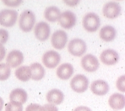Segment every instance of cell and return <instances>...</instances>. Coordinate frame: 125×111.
Here are the masks:
<instances>
[{
  "instance_id": "1",
  "label": "cell",
  "mask_w": 125,
  "mask_h": 111,
  "mask_svg": "<svg viewBox=\"0 0 125 111\" xmlns=\"http://www.w3.org/2000/svg\"><path fill=\"white\" fill-rule=\"evenodd\" d=\"M35 22V15L30 10H24L20 15L19 25L21 30L29 32L32 30Z\"/></svg>"
},
{
  "instance_id": "2",
  "label": "cell",
  "mask_w": 125,
  "mask_h": 111,
  "mask_svg": "<svg viewBox=\"0 0 125 111\" xmlns=\"http://www.w3.org/2000/svg\"><path fill=\"white\" fill-rule=\"evenodd\" d=\"M101 25V20L96 13L90 12L86 14L83 19V25L86 30L94 32L97 30Z\"/></svg>"
},
{
  "instance_id": "3",
  "label": "cell",
  "mask_w": 125,
  "mask_h": 111,
  "mask_svg": "<svg viewBox=\"0 0 125 111\" xmlns=\"http://www.w3.org/2000/svg\"><path fill=\"white\" fill-rule=\"evenodd\" d=\"M18 18V12L15 10L4 9L0 11V25L10 27L15 24Z\"/></svg>"
},
{
  "instance_id": "4",
  "label": "cell",
  "mask_w": 125,
  "mask_h": 111,
  "mask_svg": "<svg viewBox=\"0 0 125 111\" xmlns=\"http://www.w3.org/2000/svg\"><path fill=\"white\" fill-rule=\"evenodd\" d=\"M89 80L83 75H76L72 78L70 85L72 90L77 93L85 91L89 87Z\"/></svg>"
},
{
  "instance_id": "5",
  "label": "cell",
  "mask_w": 125,
  "mask_h": 111,
  "mask_svg": "<svg viewBox=\"0 0 125 111\" xmlns=\"http://www.w3.org/2000/svg\"><path fill=\"white\" fill-rule=\"evenodd\" d=\"M68 49L71 54L79 57L85 54L87 50V45L82 39H74L69 42Z\"/></svg>"
},
{
  "instance_id": "6",
  "label": "cell",
  "mask_w": 125,
  "mask_h": 111,
  "mask_svg": "<svg viewBox=\"0 0 125 111\" xmlns=\"http://www.w3.org/2000/svg\"><path fill=\"white\" fill-rule=\"evenodd\" d=\"M43 64L48 68H54L61 61V56L57 51L53 50L46 52L42 56Z\"/></svg>"
},
{
  "instance_id": "7",
  "label": "cell",
  "mask_w": 125,
  "mask_h": 111,
  "mask_svg": "<svg viewBox=\"0 0 125 111\" xmlns=\"http://www.w3.org/2000/svg\"><path fill=\"white\" fill-rule=\"evenodd\" d=\"M121 11V7L119 3L115 1H109L105 3L102 8V13L108 18H117Z\"/></svg>"
},
{
  "instance_id": "8",
  "label": "cell",
  "mask_w": 125,
  "mask_h": 111,
  "mask_svg": "<svg viewBox=\"0 0 125 111\" xmlns=\"http://www.w3.org/2000/svg\"><path fill=\"white\" fill-rule=\"evenodd\" d=\"M58 19L61 27L66 29H71L76 23V15L70 10H66L61 13Z\"/></svg>"
},
{
  "instance_id": "9",
  "label": "cell",
  "mask_w": 125,
  "mask_h": 111,
  "mask_svg": "<svg viewBox=\"0 0 125 111\" xmlns=\"http://www.w3.org/2000/svg\"><path fill=\"white\" fill-rule=\"evenodd\" d=\"M68 41L67 34L62 30L55 31L51 37V44L54 48L62 49L65 47Z\"/></svg>"
},
{
  "instance_id": "10",
  "label": "cell",
  "mask_w": 125,
  "mask_h": 111,
  "mask_svg": "<svg viewBox=\"0 0 125 111\" xmlns=\"http://www.w3.org/2000/svg\"><path fill=\"white\" fill-rule=\"evenodd\" d=\"M81 64L83 68L88 72H94L99 67V62L96 57L92 54L84 56L81 60Z\"/></svg>"
},
{
  "instance_id": "11",
  "label": "cell",
  "mask_w": 125,
  "mask_h": 111,
  "mask_svg": "<svg viewBox=\"0 0 125 111\" xmlns=\"http://www.w3.org/2000/svg\"><path fill=\"white\" fill-rule=\"evenodd\" d=\"M34 33L37 39L41 41H45L50 35V26L45 21H40L35 26Z\"/></svg>"
},
{
  "instance_id": "12",
  "label": "cell",
  "mask_w": 125,
  "mask_h": 111,
  "mask_svg": "<svg viewBox=\"0 0 125 111\" xmlns=\"http://www.w3.org/2000/svg\"><path fill=\"white\" fill-rule=\"evenodd\" d=\"M119 54L113 49H106L102 51L100 56V59L104 64L106 65H113L119 60Z\"/></svg>"
},
{
  "instance_id": "13",
  "label": "cell",
  "mask_w": 125,
  "mask_h": 111,
  "mask_svg": "<svg viewBox=\"0 0 125 111\" xmlns=\"http://www.w3.org/2000/svg\"><path fill=\"white\" fill-rule=\"evenodd\" d=\"M23 54L18 50H13L8 53L6 57V62L10 67L16 68L23 62Z\"/></svg>"
},
{
  "instance_id": "14",
  "label": "cell",
  "mask_w": 125,
  "mask_h": 111,
  "mask_svg": "<svg viewBox=\"0 0 125 111\" xmlns=\"http://www.w3.org/2000/svg\"><path fill=\"white\" fill-rule=\"evenodd\" d=\"M90 88L94 94L97 95H104L109 91V86L105 81L98 80L92 83Z\"/></svg>"
},
{
  "instance_id": "15",
  "label": "cell",
  "mask_w": 125,
  "mask_h": 111,
  "mask_svg": "<svg viewBox=\"0 0 125 111\" xmlns=\"http://www.w3.org/2000/svg\"><path fill=\"white\" fill-rule=\"evenodd\" d=\"M27 93L22 88H16L11 91L10 95V102L23 104L27 100Z\"/></svg>"
},
{
  "instance_id": "16",
  "label": "cell",
  "mask_w": 125,
  "mask_h": 111,
  "mask_svg": "<svg viewBox=\"0 0 125 111\" xmlns=\"http://www.w3.org/2000/svg\"><path fill=\"white\" fill-rule=\"evenodd\" d=\"M109 105L113 109H122L125 105V95L118 93H114L109 99Z\"/></svg>"
},
{
  "instance_id": "17",
  "label": "cell",
  "mask_w": 125,
  "mask_h": 111,
  "mask_svg": "<svg viewBox=\"0 0 125 111\" xmlns=\"http://www.w3.org/2000/svg\"><path fill=\"white\" fill-rule=\"evenodd\" d=\"M64 94L60 90L52 89L48 91L46 95L47 102L51 104L60 105L64 101Z\"/></svg>"
},
{
  "instance_id": "18",
  "label": "cell",
  "mask_w": 125,
  "mask_h": 111,
  "mask_svg": "<svg viewBox=\"0 0 125 111\" xmlns=\"http://www.w3.org/2000/svg\"><path fill=\"white\" fill-rule=\"evenodd\" d=\"M74 69L70 63H63L58 68L56 75L61 80H68L73 75Z\"/></svg>"
},
{
  "instance_id": "19",
  "label": "cell",
  "mask_w": 125,
  "mask_h": 111,
  "mask_svg": "<svg viewBox=\"0 0 125 111\" xmlns=\"http://www.w3.org/2000/svg\"><path fill=\"white\" fill-rule=\"evenodd\" d=\"M99 35L104 41L111 42L116 37V30L113 26L105 25L101 29Z\"/></svg>"
},
{
  "instance_id": "20",
  "label": "cell",
  "mask_w": 125,
  "mask_h": 111,
  "mask_svg": "<svg viewBox=\"0 0 125 111\" xmlns=\"http://www.w3.org/2000/svg\"><path fill=\"white\" fill-rule=\"evenodd\" d=\"M31 78L34 80H40L45 75V69L39 62H34L30 66Z\"/></svg>"
},
{
  "instance_id": "21",
  "label": "cell",
  "mask_w": 125,
  "mask_h": 111,
  "mask_svg": "<svg viewBox=\"0 0 125 111\" xmlns=\"http://www.w3.org/2000/svg\"><path fill=\"white\" fill-rule=\"evenodd\" d=\"M61 15L60 10L56 6L47 7L44 11V17L46 19L51 22H54L58 20Z\"/></svg>"
},
{
  "instance_id": "22",
  "label": "cell",
  "mask_w": 125,
  "mask_h": 111,
  "mask_svg": "<svg viewBox=\"0 0 125 111\" xmlns=\"http://www.w3.org/2000/svg\"><path fill=\"white\" fill-rule=\"evenodd\" d=\"M15 76L21 81H27L31 78V72L30 67L27 66H22L17 69Z\"/></svg>"
},
{
  "instance_id": "23",
  "label": "cell",
  "mask_w": 125,
  "mask_h": 111,
  "mask_svg": "<svg viewBox=\"0 0 125 111\" xmlns=\"http://www.w3.org/2000/svg\"><path fill=\"white\" fill-rule=\"evenodd\" d=\"M11 74L10 67L6 63H0V81L6 80Z\"/></svg>"
},
{
  "instance_id": "24",
  "label": "cell",
  "mask_w": 125,
  "mask_h": 111,
  "mask_svg": "<svg viewBox=\"0 0 125 111\" xmlns=\"http://www.w3.org/2000/svg\"><path fill=\"white\" fill-rule=\"evenodd\" d=\"M5 111H23V106L20 103L10 102L6 105Z\"/></svg>"
},
{
  "instance_id": "25",
  "label": "cell",
  "mask_w": 125,
  "mask_h": 111,
  "mask_svg": "<svg viewBox=\"0 0 125 111\" xmlns=\"http://www.w3.org/2000/svg\"><path fill=\"white\" fill-rule=\"evenodd\" d=\"M125 75L121 76L118 78L116 81V87L119 91L125 92Z\"/></svg>"
},
{
  "instance_id": "26",
  "label": "cell",
  "mask_w": 125,
  "mask_h": 111,
  "mask_svg": "<svg viewBox=\"0 0 125 111\" xmlns=\"http://www.w3.org/2000/svg\"><path fill=\"white\" fill-rule=\"evenodd\" d=\"M9 37L8 32L4 29H0V45H3L7 42Z\"/></svg>"
},
{
  "instance_id": "27",
  "label": "cell",
  "mask_w": 125,
  "mask_h": 111,
  "mask_svg": "<svg viewBox=\"0 0 125 111\" xmlns=\"http://www.w3.org/2000/svg\"><path fill=\"white\" fill-rule=\"evenodd\" d=\"M40 111H58V109L56 105L53 104L47 103L43 106H41Z\"/></svg>"
},
{
  "instance_id": "28",
  "label": "cell",
  "mask_w": 125,
  "mask_h": 111,
  "mask_svg": "<svg viewBox=\"0 0 125 111\" xmlns=\"http://www.w3.org/2000/svg\"><path fill=\"white\" fill-rule=\"evenodd\" d=\"M41 105L37 103H31L27 107L25 111H40Z\"/></svg>"
},
{
  "instance_id": "29",
  "label": "cell",
  "mask_w": 125,
  "mask_h": 111,
  "mask_svg": "<svg viewBox=\"0 0 125 111\" xmlns=\"http://www.w3.org/2000/svg\"><path fill=\"white\" fill-rule=\"evenodd\" d=\"M22 1L21 0H8V1H3V3H5L8 6H18L20 5V3H21Z\"/></svg>"
},
{
  "instance_id": "30",
  "label": "cell",
  "mask_w": 125,
  "mask_h": 111,
  "mask_svg": "<svg viewBox=\"0 0 125 111\" xmlns=\"http://www.w3.org/2000/svg\"><path fill=\"white\" fill-rule=\"evenodd\" d=\"M6 55V49L3 45H0V61L4 59Z\"/></svg>"
},
{
  "instance_id": "31",
  "label": "cell",
  "mask_w": 125,
  "mask_h": 111,
  "mask_svg": "<svg viewBox=\"0 0 125 111\" xmlns=\"http://www.w3.org/2000/svg\"><path fill=\"white\" fill-rule=\"evenodd\" d=\"M73 111H92L91 109L86 106H80L76 107Z\"/></svg>"
},
{
  "instance_id": "32",
  "label": "cell",
  "mask_w": 125,
  "mask_h": 111,
  "mask_svg": "<svg viewBox=\"0 0 125 111\" xmlns=\"http://www.w3.org/2000/svg\"><path fill=\"white\" fill-rule=\"evenodd\" d=\"M66 4L70 6H74L77 4L78 3H79V1H64Z\"/></svg>"
},
{
  "instance_id": "33",
  "label": "cell",
  "mask_w": 125,
  "mask_h": 111,
  "mask_svg": "<svg viewBox=\"0 0 125 111\" xmlns=\"http://www.w3.org/2000/svg\"><path fill=\"white\" fill-rule=\"evenodd\" d=\"M3 105H4V101L3 99L0 97V111H1L3 109Z\"/></svg>"
}]
</instances>
